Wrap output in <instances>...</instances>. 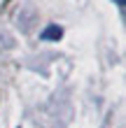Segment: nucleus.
I'll list each match as a JSON object with an SVG mask.
<instances>
[{
	"instance_id": "1",
	"label": "nucleus",
	"mask_w": 126,
	"mask_h": 128,
	"mask_svg": "<svg viewBox=\"0 0 126 128\" xmlns=\"http://www.w3.org/2000/svg\"><path fill=\"white\" fill-rule=\"evenodd\" d=\"M61 35L63 33H61V28H58V26H49L47 30L42 33V40H58Z\"/></svg>"
},
{
	"instance_id": "2",
	"label": "nucleus",
	"mask_w": 126,
	"mask_h": 128,
	"mask_svg": "<svg viewBox=\"0 0 126 128\" xmlns=\"http://www.w3.org/2000/svg\"><path fill=\"white\" fill-rule=\"evenodd\" d=\"M114 2L119 5V7H124V2H126V0H114Z\"/></svg>"
}]
</instances>
